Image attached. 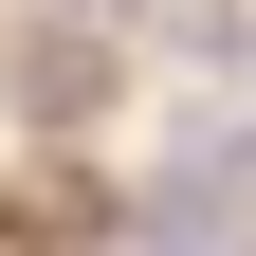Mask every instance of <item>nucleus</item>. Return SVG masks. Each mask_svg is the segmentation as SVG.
<instances>
[{"label":"nucleus","instance_id":"obj_3","mask_svg":"<svg viewBox=\"0 0 256 256\" xmlns=\"http://www.w3.org/2000/svg\"><path fill=\"white\" fill-rule=\"evenodd\" d=\"M18 238H110V183H74V165H37V183H18Z\"/></svg>","mask_w":256,"mask_h":256},{"label":"nucleus","instance_id":"obj_1","mask_svg":"<svg viewBox=\"0 0 256 256\" xmlns=\"http://www.w3.org/2000/svg\"><path fill=\"white\" fill-rule=\"evenodd\" d=\"M92 92H110V55H92V18H37V55H18V110H37V128H74Z\"/></svg>","mask_w":256,"mask_h":256},{"label":"nucleus","instance_id":"obj_4","mask_svg":"<svg viewBox=\"0 0 256 256\" xmlns=\"http://www.w3.org/2000/svg\"><path fill=\"white\" fill-rule=\"evenodd\" d=\"M55 18H92V0H55Z\"/></svg>","mask_w":256,"mask_h":256},{"label":"nucleus","instance_id":"obj_2","mask_svg":"<svg viewBox=\"0 0 256 256\" xmlns=\"http://www.w3.org/2000/svg\"><path fill=\"white\" fill-rule=\"evenodd\" d=\"M128 238H146V256H238V183H220V165H202V183H165Z\"/></svg>","mask_w":256,"mask_h":256}]
</instances>
